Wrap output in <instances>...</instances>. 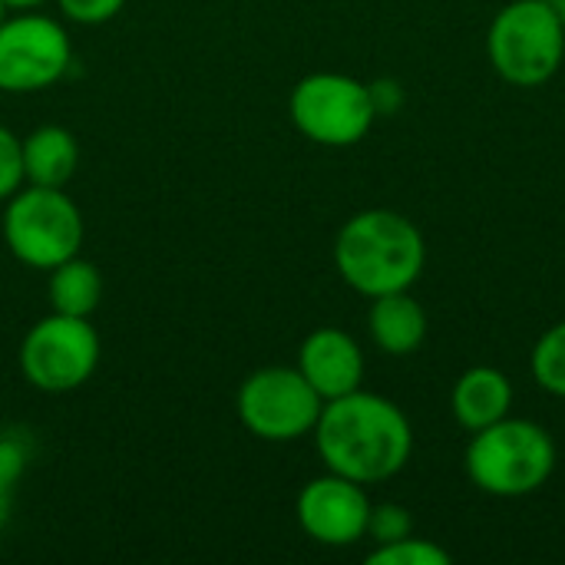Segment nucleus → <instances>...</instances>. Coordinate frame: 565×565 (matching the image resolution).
Masks as SVG:
<instances>
[{
	"instance_id": "39448f33",
	"label": "nucleus",
	"mask_w": 565,
	"mask_h": 565,
	"mask_svg": "<svg viewBox=\"0 0 565 565\" xmlns=\"http://www.w3.org/2000/svg\"><path fill=\"white\" fill-rule=\"evenodd\" d=\"M83 235V212L63 189L23 182L3 202V242L10 255L30 268L50 271L79 255Z\"/></svg>"
},
{
	"instance_id": "6e6552de",
	"label": "nucleus",
	"mask_w": 565,
	"mask_h": 565,
	"mask_svg": "<svg viewBox=\"0 0 565 565\" xmlns=\"http://www.w3.org/2000/svg\"><path fill=\"white\" fill-rule=\"evenodd\" d=\"M20 374L43 394H70L99 367V334L89 318L50 311L20 341Z\"/></svg>"
},
{
	"instance_id": "ddd939ff",
	"label": "nucleus",
	"mask_w": 565,
	"mask_h": 565,
	"mask_svg": "<svg viewBox=\"0 0 565 565\" xmlns=\"http://www.w3.org/2000/svg\"><path fill=\"white\" fill-rule=\"evenodd\" d=\"M367 331H371V341L384 354L407 358V354L420 351V344L427 341V311L411 295V288L377 295V298H371Z\"/></svg>"
},
{
	"instance_id": "6ab92c4d",
	"label": "nucleus",
	"mask_w": 565,
	"mask_h": 565,
	"mask_svg": "<svg viewBox=\"0 0 565 565\" xmlns=\"http://www.w3.org/2000/svg\"><path fill=\"white\" fill-rule=\"evenodd\" d=\"M23 152L20 136L7 126H0V202H7L23 185Z\"/></svg>"
},
{
	"instance_id": "0eeeda50",
	"label": "nucleus",
	"mask_w": 565,
	"mask_h": 565,
	"mask_svg": "<svg viewBox=\"0 0 565 565\" xmlns=\"http://www.w3.org/2000/svg\"><path fill=\"white\" fill-rule=\"evenodd\" d=\"M321 394L305 381L298 367H258L235 397L242 427L265 444H291L315 434L321 417Z\"/></svg>"
},
{
	"instance_id": "f257e3e1",
	"label": "nucleus",
	"mask_w": 565,
	"mask_h": 565,
	"mask_svg": "<svg viewBox=\"0 0 565 565\" xmlns=\"http://www.w3.org/2000/svg\"><path fill=\"white\" fill-rule=\"evenodd\" d=\"M311 437L324 470L341 473L361 487L397 477L414 454V430L407 414L394 401L361 387L324 401Z\"/></svg>"
},
{
	"instance_id": "f03ea898",
	"label": "nucleus",
	"mask_w": 565,
	"mask_h": 565,
	"mask_svg": "<svg viewBox=\"0 0 565 565\" xmlns=\"http://www.w3.org/2000/svg\"><path fill=\"white\" fill-rule=\"evenodd\" d=\"M427 245L420 228L391 209L351 215L334 238V268L364 298L407 291L424 275Z\"/></svg>"
},
{
	"instance_id": "dca6fc26",
	"label": "nucleus",
	"mask_w": 565,
	"mask_h": 565,
	"mask_svg": "<svg viewBox=\"0 0 565 565\" xmlns=\"http://www.w3.org/2000/svg\"><path fill=\"white\" fill-rule=\"evenodd\" d=\"M530 371L533 381L553 394V397H565V321L553 324L533 348L530 354Z\"/></svg>"
},
{
	"instance_id": "5701e85b",
	"label": "nucleus",
	"mask_w": 565,
	"mask_h": 565,
	"mask_svg": "<svg viewBox=\"0 0 565 565\" xmlns=\"http://www.w3.org/2000/svg\"><path fill=\"white\" fill-rule=\"evenodd\" d=\"M10 510H13V490L0 487V533H3V526L10 523Z\"/></svg>"
},
{
	"instance_id": "b1692460",
	"label": "nucleus",
	"mask_w": 565,
	"mask_h": 565,
	"mask_svg": "<svg viewBox=\"0 0 565 565\" xmlns=\"http://www.w3.org/2000/svg\"><path fill=\"white\" fill-rule=\"evenodd\" d=\"M10 10H36L40 3H46V0H3Z\"/></svg>"
},
{
	"instance_id": "f8f14e48",
	"label": "nucleus",
	"mask_w": 565,
	"mask_h": 565,
	"mask_svg": "<svg viewBox=\"0 0 565 565\" xmlns=\"http://www.w3.org/2000/svg\"><path fill=\"white\" fill-rule=\"evenodd\" d=\"M513 407V384L500 367H470L457 377L454 391H450V411L454 420L477 434L503 417H510Z\"/></svg>"
},
{
	"instance_id": "412c9836",
	"label": "nucleus",
	"mask_w": 565,
	"mask_h": 565,
	"mask_svg": "<svg viewBox=\"0 0 565 565\" xmlns=\"http://www.w3.org/2000/svg\"><path fill=\"white\" fill-rule=\"evenodd\" d=\"M60 13L73 23H83V26H96V23H106L113 20L126 0H56Z\"/></svg>"
},
{
	"instance_id": "2eb2a0df",
	"label": "nucleus",
	"mask_w": 565,
	"mask_h": 565,
	"mask_svg": "<svg viewBox=\"0 0 565 565\" xmlns=\"http://www.w3.org/2000/svg\"><path fill=\"white\" fill-rule=\"evenodd\" d=\"M46 298H50V311L89 318L103 301V275L93 262H86L83 255H73L50 268Z\"/></svg>"
},
{
	"instance_id": "a878e982",
	"label": "nucleus",
	"mask_w": 565,
	"mask_h": 565,
	"mask_svg": "<svg viewBox=\"0 0 565 565\" xmlns=\"http://www.w3.org/2000/svg\"><path fill=\"white\" fill-rule=\"evenodd\" d=\"M7 17H10V7H7V3H3V0H0V23H3V20H7Z\"/></svg>"
},
{
	"instance_id": "423d86ee",
	"label": "nucleus",
	"mask_w": 565,
	"mask_h": 565,
	"mask_svg": "<svg viewBox=\"0 0 565 565\" xmlns=\"http://www.w3.org/2000/svg\"><path fill=\"white\" fill-rule=\"evenodd\" d=\"M288 116L305 139L348 149L371 132L377 109L367 83L348 73H308L288 96Z\"/></svg>"
},
{
	"instance_id": "4be33fe9",
	"label": "nucleus",
	"mask_w": 565,
	"mask_h": 565,
	"mask_svg": "<svg viewBox=\"0 0 565 565\" xmlns=\"http://www.w3.org/2000/svg\"><path fill=\"white\" fill-rule=\"evenodd\" d=\"M367 86H371V99H374L377 116H391L404 99V93H401V86L394 79H377V83H367Z\"/></svg>"
},
{
	"instance_id": "20e7f679",
	"label": "nucleus",
	"mask_w": 565,
	"mask_h": 565,
	"mask_svg": "<svg viewBox=\"0 0 565 565\" xmlns=\"http://www.w3.org/2000/svg\"><path fill=\"white\" fill-rule=\"evenodd\" d=\"M487 53L507 83L520 89L543 86L565 60V20L546 0H513L493 17Z\"/></svg>"
},
{
	"instance_id": "9b49d317",
	"label": "nucleus",
	"mask_w": 565,
	"mask_h": 565,
	"mask_svg": "<svg viewBox=\"0 0 565 565\" xmlns=\"http://www.w3.org/2000/svg\"><path fill=\"white\" fill-rule=\"evenodd\" d=\"M295 367L321 394V401H334V397H344V394L361 387V381H364V351L341 328H315L301 341Z\"/></svg>"
},
{
	"instance_id": "a211bd4d",
	"label": "nucleus",
	"mask_w": 565,
	"mask_h": 565,
	"mask_svg": "<svg viewBox=\"0 0 565 565\" xmlns=\"http://www.w3.org/2000/svg\"><path fill=\"white\" fill-rule=\"evenodd\" d=\"M411 533H414V516H411L407 507H401V503H377V507H371L367 536L374 540V546L404 540Z\"/></svg>"
},
{
	"instance_id": "393cba45",
	"label": "nucleus",
	"mask_w": 565,
	"mask_h": 565,
	"mask_svg": "<svg viewBox=\"0 0 565 565\" xmlns=\"http://www.w3.org/2000/svg\"><path fill=\"white\" fill-rule=\"evenodd\" d=\"M546 3H550V7H553V10H556V13L565 20V0H546Z\"/></svg>"
},
{
	"instance_id": "f3484780",
	"label": "nucleus",
	"mask_w": 565,
	"mask_h": 565,
	"mask_svg": "<svg viewBox=\"0 0 565 565\" xmlns=\"http://www.w3.org/2000/svg\"><path fill=\"white\" fill-rule=\"evenodd\" d=\"M371 565H450V553L430 540L420 536H404L384 546H374V553L367 556Z\"/></svg>"
},
{
	"instance_id": "9d476101",
	"label": "nucleus",
	"mask_w": 565,
	"mask_h": 565,
	"mask_svg": "<svg viewBox=\"0 0 565 565\" xmlns=\"http://www.w3.org/2000/svg\"><path fill=\"white\" fill-rule=\"evenodd\" d=\"M367 490L341 473L315 477L301 487L295 513L298 526L321 546H354L367 540V516H371Z\"/></svg>"
},
{
	"instance_id": "7ed1b4c3",
	"label": "nucleus",
	"mask_w": 565,
	"mask_h": 565,
	"mask_svg": "<svg viewBox=\"0 0 565 565\" xmlns=\"http://www.w3.org/2000/svg\"><path fill=\"white\" fill-rule=\"evenodd\" d=\"M463 463L477 490L500 500H520L550 483L556 470V440L536 420L503 417L470 437Z\"/></svg>"
},
{
	"instance_id": "4468645a",
	"label": "nucleus",
	"mask_w": 565,
	"mask_h": 565,
	"mask_svg": "<svg viewBox=\"0 0 565 565\" xmlns=\"http://www.w3.org/2000/svg\"><path fill=\"white\" fill-rule=\"evenodd\" d=\"M23 152V179L26 185H53L63 189L79 166V142L66 126L46 122L36 126L26 139H20Z\"/></svg>"
},
{
	"instance_id": "1a4fd4ad",
	"label": "nucleus",
	"mask_w": 565,
	"mask_h": 565,
	"mask_svg": "<svg viewBox=\"0 0 565 565\" xmlns=\"http://www.w3.org/2000/svg\"><path fill=\"white\" fill-rule=\"evenodd\" d=\"M73 43L60 20L23 10L0 23V93L23 96L50 89L66 76Z\"/></svg>"
},
{
	"instance_id": "aec40b11",
	"label": "nucleus",
	"mask_w": 565,
	"mask_h": 565,
	"mask_svg": "<svg viewBox=\"0 0 565 565\" xmlns=\"http://www.w3.org/2000/svg\"><path fill=\"white\" fill-rule=\"evenodd\" d=\"M30 447L20 434H0V487L13 490L20 477L26 473Z\"/></svg>"
}]
</instances>
